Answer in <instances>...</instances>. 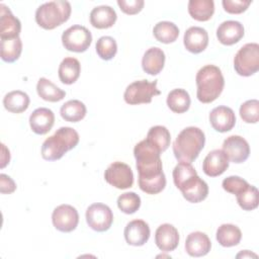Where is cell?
I'll return each instance as SVG.
<instances>
[{"label":"cell","mask_w":259,"mask_h":259,"mask_svg":"<svg viewBox=\"0 0 259 259\" xmlns=\"http://www.w3.org/2000/svg\"><path fill=\"white\" fill-rule=\"evenodd\" d=\"M217 241L223 247H233L240 243L242 239L241 230L232 224H223L217 230Z\"/></svg>","instance_id":"cell-28"},{"label":"cell","mask_w":259,"mask_h":259,"mask_svg":"<svg viewBox=\"0 0 259 259\" xmlns=\"http://www.w3.org/2000/svg\"><path fill=\"white\" fill-rule=\"evenodd\" d=\"M117 18L116 12L108 5L94 7L90 12V23L98 29L109 28L113 26Z\"/></svg>","instance_id":"cell-24"},{"label":"cell","mask_w":259,"mask_h":259,"mask_svg":"<svg viewBox=\"0 0 259 259\" xmlns=\"http://www.w3.org/2000/svg\"><path fill=\"white\" fill-rule=\"evenodd\" d=\"M86 112L87 109L85 104L77 99L65 102L60 109V114L62 118L70 122H78L82 120L85 117Z\"/></svg>","instance_id":"cell-31"},{"label":"cell","mask_w":259,"mask_h":259,"mask_svg":"<svg viewBox=\"0 0 259 259\" xmlns=\"http://www.w3.org/2000/svg\"><path fill=\"white\" fill-rule=\"evenodd\" d=\"M92 42L91 32L82 25L75 24L67 28L62 34V44L67 51L83 53Z\"/></svg>","instance_id":"cell-8"},{"label":"cell","mask_w":259,"mask_h":259,"mask_svg":"<svg viewBox=\"0 0 259 259\" xmlns=\"http://www.w3.org/2000/svg\"><path fill=\"white\" fill-rule=\"evenodd\" d=\"M36 92L38 96L50 102H58L66 96V92L55 85L47 78H39L36 84Z\"/></svg>","instance_id":"cell-29"},{"label":"cell","mask_w":259,"mask_h":259,"mask_svg":"<svg viewBox=\"0 0 259 259\" xmlns=\"http://www.w3.org/2000/svg\"><path fill=\"white\" fill-rule=\"evenodd\" d=\"M178 189L181 191L183 197L191 203H198L208 195V186L198 175L186 179Z\"/></svg>","instance_id":"cell-13"},{"label":"cell","mask_w":259,"mask_h":259,"mask_svg":"<svg viewBox=\"0 0 259 259\" xmlns=\"http://www.w3.org/2000/svg\"><path fill=\"white\" fill-rule=\"evenodd\" d=\"M214 12L212 0H190L188 2V13L197 21H207Z\"/></svg>","instance_id":"cell-27"},{"label":"cell","mask_w":259,"mask_h":259,"mask_svg":"<svg viewBox=\"0 0 259 259\" xmlns=\"http://www.w3.org/2000/svg\"><path fill=\"white\" fill-rule=\"evenodd\" d=\"M146 139L154 146H156L161 153L168 149L171 142L170 132L167 130V127L163 125L152 126L149 130Z\"/></svg>","instance_id":"cell-34"},{"label":"cell","mask_w":259,"mask_h":259,"mask_svg":"<svg viewBox=\"0 0 259 259\" xmlns=\"http://www.w3.org/2000/svg\"><path fill=\"white\" fill-rule=\"evenodd\" d=\"M55 123L54 112L46 107H39L32 111L29 116V125L36 135L48 134Z\"/></svg>","instance_id":"cell-20"},{"label":"cell","mask_w":259,"mask_h":259,"mask_svg":"<svg viewBox=\"0 0 259 259\" xmlns=\"http://www.w3.org/2000/svg\"><path fill=\"white\" fill-rule=\"evenodd\" d=\"M118 208L126 213H135L141 206V197L135 192H124L117 198Z\"/></svg>","instance_id":"cell-37"},{"label":"cell","mask_w":259,"mask_h":259,"mask_svg":"<svg viewBox=\"0 0 259 259\" xmlns=\"http://www.w3.org/2000/svg\"><path fill=\"white\" fill-rule=\"evenodd\" d=\"M160 155L159 149L147 139L135 146L134 156L137 161L139 179H149L164 173Z\"/></svg>","instance_id":"cell-3"},{"label":"cell","mask_w":259,"mask_h":259,"mask_svg":"<svg viewBox=\"0 0 259 259\" xmlns=\"http://www.w3.org/2000/svg\"><path fill=\"white\" fill-rule=\"evenodd\" d=\"M96 53L100 59L109 61L111 60L117 52V45L113 37L111 36H101L96 41Z\"/></svg>","instance_id":"cell-36"},{"label":"cell","mask_w":259,"mask_h":259,"mask_svg":"<svg viewBox=\"0 0 259 259\" xmlns=\"http://www.w3.org/2000/svg\"><path fill=\"white\" fill-rule=\"evenodd\" d=\"M79 143L78 133L70 126H62L49 137L41 146V157L47 161L61 159Z\"/></svg>","instance_id":"cell-4"},{"label":"cell","mask_w":259,"mask_h":259,"mask_svg":"<svg viewBox=\"0 0 259 259\" xmlns=\"http://www.w3.org/2000/svg\"><path fill=\"white\" fill-rule=\"evenodd\" d=\"M80 72H81L80 62L76 58H72V57L65 58L61 62L58 70L60 81L63 84H67V85H71L75 83L80 76Z\"/></svg>","instance_id":"cell-25"},{"label":"cell","mask_w":259,"mask_h":259,"mask_svg":"<svg viewBox=\"0 0 259 259\" xmlns=\"http://www.w3.org/2000/svg\"><path fill=\"white\" fill-rule=\"evenodd\" d=\"M229 167V158L223 150L210 151L203 160L202 170L209 177L222 175Z\"/></svg>","instance_id":"cell-17"},{"label":"cell","mask_w":259,"mask_h":259,"mask_svg":"<svg viewBox=\"0 0 259 259\" xmlns=\"http://www.w3.org/2000/svg\"><path fill=\"white\" fill-rule=\"evenodd\" d=\"M167 105L175 113H183L189 109L190 96L189 93L181 88L173 89L167 95Z\"/></svg>","instance_id":"cell-30"},{"label":"cell","mask_w":259,"mask_h":259,"mask_svg":"<svg viewBox=\"0 0 259 259\" xmlns=\"http://www.w3.org/2000/svg\"><path fill=\"white\" fill-rule=\"evenodd\" d=\"M15 189L16 184L13 179L6 174H0V192L2 194H10L14 192Z\"/></svg>","instance_id":"cell-44"},{"label":"cell","mask_w":259,"mask_h":259,"mask_svg":"<svg viewBox=\"0 0 259 259\" xmlns=\"http://www.w3.org/2000/svg\"><path fill=\"white\" fill-rule=\"evenodd\" d=\"M237 202L244 210H253L257 208L259 203V192L258 189L250 185L241 193L237 194Z\"/></svg>","instance_id":"cell-35"},{"label":"cell","mask_w":259,"mask_h":259,"mask_svg":"<svg viewBox=\"0 0 259 259\" xmlns=\"http://www.w3.org/2000/svg\"><path fill=\"white\" fill-rule=\"evenodd\" d=\"M157 80L153 82L140 80L131 83L123 93L124 101L131 105L150 103L154 96L160 95L161 93L157 88Z\"/></svg>","instance_id":"cell-7"},{"label":"cell","mask_w":259,"mask_h":259,"mask_svg":"<svg viewBox=\"0 0 259 259\" xmlns=\"http://www.w3.org/2000/svg\"><path fill=\"white\" fill-rule=\"evenodd\" d=\"M1 59L6 63H13L19 59L22 52V41L19 36L2 38L0 42Z\"/></svg>","instance_id":"cell-32"},{"label":"cell","mask_w":259,"mask_h":259,"mask_svg":"<svg viewBox=\"0 0 259 259\" xmlns=\"http://www.w3.org/2000/svg\"><path fill=\"white\" fill-rule=\"evenodd\" d=\"M222 186L227 192L237 195L244 191L249 186V183L239 176H229L223 180Z\"/></svg>","instance_id":"cell-41"},{"label":"cell","mask_w":259,"mask_h":259,"mask_svg":"<svg viewBox=\"0 0 259 259\" xmlns=\"http://www.w3.org/2000/svg\"><path fill=\"white\" fill-rule=\"evenodd\" d=\"M209 122L214 131L219 133H226L235 126L236 115L232 108L220 105L210 111Z\"/></svg>","instance_id":"cell-15"},{"label":"cell","mask_w":259,"mask_h":259,"mask_svg":"<svg viewBox=\"0 0 259 259\" xmlns=\"http://www.w3.org/2000/svg\"><path fill=\"white\" fill-rule=\"evenodd\" d=\"M1 146H2V156H1V165L0 166H1V168H4L10 161V153L4 144H2Z\"/></svg>","instance_id":"cell-45"},{"label":"cell","mask_w":259,"mask_h":259,"mask_svg":"<svg viewBox=\"0 0 259 259\" xmlns=\"http://www.w3.org/2000/svg\"><path fill=\"white\" fill-rule=\"evenodd\" d=\"M240 116L243 121L247 123H256L259 119V101L257 99H251L245 101L239 110Z\"/></svg>","instance_id":"cell-39"},{"label":"cell","mask_w":259,"mask_h":259,"mask_svg":"<svg viewBox=\"0 0 259 259\" xmlns=\"http://www.w3.org/2000/svg\"><path fill=\"white\" fill-rule=\"evenodd\" d=\"M211 248V242L202 232L190 233L185 241V251L191 257L205 256Z\"/></svg>","instance_id":"cell-22"},{"label":"cell","mask_w":259,"mask_h":259,"mask_svg":"<svg viewBox=\"0 0 259 259\" xmlns=\"http://www.w3.org/2000/svg\"><path fill=\"white\" fill-rule=\"evenodd\" d=\"M86 222L96 232L109 230L113 222V213L110 207L103 203H93L86 210Z\"/></svg>","instance_id":"cell-9"},{"label":"cell","mask_w":259,"mask_h":259,"mask_svg":"<svg viewBox=\"0 0 259 259\" xmlns=\"http://www.w3.org/2000/svg\"><path fill=\"white\" fill-rule=\"evenodd\" d=\"M183 42L188 52L199 54L203 52L208 45L207 31L199 26H191L185 31Z\"/></svg>","instance_id":"cell-19"},{"label":"cell","mask_w":259,"mask_h":259,"mask_svg":"<svg viewBox=\"0 0 259 259\" xmlns=\"http://www.w3.org/2000/svg\"><path fill=\"white\" fill-rule=\"evenodd\" d=\"M173 181L175 186L178 188L186 179H188L191 176L197 175L196 170L191 165V163L187 162H179L174 170H173Z\"/></svg>","instance_id":"cell-40"},{"label":"cell","mask_w":259,"mask_h":259,"mask_svg":"<svg viewBox=\"0 0 259 259\" xmlns=\"http://www.w3.org/2000/svg\"><path fill=\"white\" fill-rule=\"evenodd\" d=\"M124 239L128 245L143 246L145 245L151 235L149 225L143 220H134L127 223L124 228Z\"/></svg>","instance_id":"cell-14"},{"label":"cell","mask_w":259,"mask_h":259,"mask_svg":"<svg viewBox=\"0 0 259 259\" xmlns=\"http://www.w3.org/2000/svg\"><path fill=\"white\" fill-rule=\"evenodd\" d=\"M166 186V177L165 174L149 179H139V187L142 191L148 194H158Z\"/></svg>","instance_id":"cell-38"},{"label":"cell","mask_w":259,"mask_h":259,"mask_svg":"<svg viewBox=\"0 0 259 259\" xmlns=\"http://www.w3.org/2000/svg\"><path fill=\"white\" fill-rule=\"evenodd\" d=\"M244 36V26L236 20H227L222 22L217 29L219 41L225 46L237 44Z\"/></svg>","instance_id":"cell-18"},{"label":"cell","mask_w":259,"mask_h":259,"mask_svg":"<svg viewBox=\"0 0 259 259\" xmlns=\"http://www.w3.org/2000/svg\"><path fill=\"white\" fill-rule=\"evenodd\" d=\"M155 243L162 252L174 251L179 244V233L170 224H163L158 227L155 233Z\"/></svg>","instance_id":"cell-16"},{"label":"cell","mask_w":259,"mask_h":259,"mask_svg":"<svg viewBox=\"0 0 259 259\" xmlns=\"http://www.w3.org/2000/svg\"><path fill=\"white\" fill-rule=\"evenodd\" d=\"M165 54L157 47L148 49L142 59V68L149 75H158L164 68Z\"/></svg>","instance_id":"cell-23"},{"label":"cell","mask_w":259,"mask_h":259,"mask_svg":"<svg viewBox=\"0 0 259 259\" xmlns=\"http://www.w3.org/2000/svg\"><path fill=\"white\" fill-rule=\"evenodd\" d=\"M52 222L58 231L70 233L77 228L79 214L74 206L70 204H61L53 210Z\"/></svg>","instance_id":"cell-11"},{"label":"cell","mask_w":259,"mask_h":259,"mask_svg":"<svg viewBox=\"0 0 259 259\" xmlns=\"http://www.w3.org/2000/svg\"><path fill=\"white\" fill-rule=\"evenodd\" d=\"M29 96L20 90L8 92L3 98V105L6 110L12 113H21L29 106Z\"/></svg>","instance_id":"cell-26"},{"label":"cell","mask_w":259,"mask_h":259,"mask_svg":"<svg viewBox=\"0 0 259 259\" xmlns=\"http://www.w3.org/2000/svg\"><path fill=\"white\" fill-rule=\"evenodd\" d=\"M237 258H251V257H254V258H257V255L248 251V250H244L242 252H240L239 254H237L236 256Z\"/></svg>","instance_id":"cell-46"},{"label":"cell","mask_w":259,"mask_h":259,"mask_svg":"<svg viewBox=\"0 0 259 259\" xmlns=\"http://www.w3.org/2000/svg\"><path fill=\"white\" fill-rule=\"evenodd\" d=\"M21 30V23L17 17H15L10 9L0 4V37L13 38L19 36Z\"/></svg>","instance_id":"cell-21"},{"label":"cell","mask_w":259,"mask_h":259,"mask_svg":"<svg viewBox=\"0 0 259 259\" xmlns=\"http://www.w3.org/2000/svg\"><path fill=\"white\" fill-rule=\"evenodd\" d=\"M234 69L243 77L257 73L259 70V45L256 42L244 45L235 55Z\"/></svg>","instance_id":"cell-6"},{"label":"cell","mask_w":259,"mask_h":259,"mask_svg":"<svg viewBox=\"0 0 259 259\" xmlns=\"http://www.w3.org/2000/svg\"><path fill=\"white\" fill-rule=\"evenodd\" d=\"M223 151L229 158V161L241 164L245 162L250 155L248 142L241 136H230L223 143Z\"/></svg>","instance_id":"cell-12"},{"label":"cell","mask_w":259,"mask_h":259,"mask_svg":"<svg viewBox=\"0 0 259 259\" xmlns=\"http://www.w3.org/2000/svg\"><path fill=\"white\" fill-rule=\"evenodd\" d=\"M205 144L204 133L196 126L182 130L173 143V153L180 162L192 163L199 155Z\"/></svg>","instance_id":"cell-1"},{"label":"cell","mask_w":259,"mask_h":259,"mask_svg":"<svg viewBox=\"0 0 259 259\" xmlns=\"http://www.w3.org/2000/svg\"><path fill=\"white\" fill-rule=\"evenodd\" d=\"M104 179L117 189H127L134 184V173L127 164L113 162L105 170Z\"/></svg>","instance_id":"cell-10"},{"label":"cell","mask_w":259,"mask_h":259,"mask_svg":"<svg viewBox=\"0 0 259 259\" xmlns=\"http://www.w3.org/2000/svg\"><path fill=\"white\" fill-rule=\"evenodd\" d=\"M155 38L163 44L174 42L179 35V28L170 21H160L153 28Z\"/></svg>","instance_id":"cell-33"},{"label":"cell","mask_w":259,"mask_h":259,"mask_svg":"<svg viewBox=\"0 0 259 259\" xmlns=\"http://www.w3.org/2000/svg\"><path fill=\"white\" fill-rule=\"evenodd\" d=\"M196 97L202 103L214 101L223 92L225 79L222 71L214 65H206L200 68L195 77Z\"/></svg>","instance_id":"cell-2"},{"label":"cell","mask_w":259,"mask_h":259,"mask_svg":"<svg viewBox=\"0 0 259 259\" xmlns=\"http://www.w3.org/2000/svg\"><path fill=\"white\" fill-rule=\"evenodd\" d=\"M68 1H51L41 4L35 11V21L44 29H54L66 22L71 15Z\"/></svg>","instance_id":"cell-5"},{"label":"cell","mask_w":259,"mask_h":259,"mask_svg":"<svg viewBox=\"0 0 259 259\" xmlns=\"http://www.w3.org/2000/svg\"><path fill=\"white\" fill-rule=\"evenodd\" d=\"M223 7L226 12L230 14H240L247 10L251 1H244V0H223L222 1Z\"/></svg>","instance_id":"cell-42"},{"label":"cell","mask_w":259,"mask_h":259,"mask_svg":"<svg viewBox=\"0 0 259 259\" xmlns=\"http://www.w3.org/2000/svg\"><path fill=\"white\" fill-rule=\"evenodd\" d=\"M144 0H118L117 5L120 10L128 15L138 14L144 8Z\"/></svg>","instance_id":"cell-43"}]
</instances>
